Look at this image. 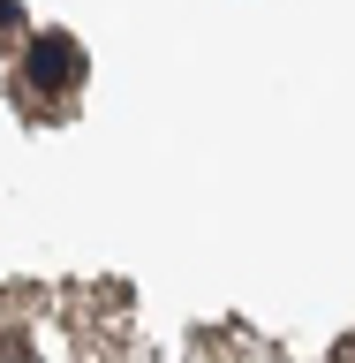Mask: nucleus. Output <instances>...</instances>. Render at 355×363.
Instances as JSON below:
<instances>
[{
  "label": "nucleus",
  "instance_id": "nucleus-1",
  "mask_svg": "<svg viewBox=\"0 0 355 363\" xmlns=\"http://www.w3.org/2000/svg\"><path fill=\"white\" fill-rule=\"evenodd\" d=\"M30 84H38V91L84 84V45L68 38V30H45V38H30Z\"/></svg>",
  "mask_w": 355,
  "mask_h": 363
},
{
  "label": "nucleus",
  "instance_id": "nucleus-2",
  "mask_svg": "<svg viewBox=\"0 0 355 363\" xmlns=\"http://www.w3.org/2000/svg\"><path fill=\"white\" fill-rule=\"evenodd\" d=\"M0 38H23V8L16 0H0Z\"/></svg>",
  "mask_w": 355,
  "mask_h": 363
}]
</instances>
